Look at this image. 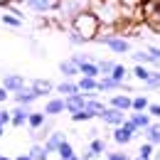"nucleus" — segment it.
Wrapping results in <instances>:
<instances>
[{
  "label": "nucleus",
  "instance_id": "nucleus-1",
  "mask_svg": "<svg viewBox=\"0 0 160 160\" xmlns=\"http://www.w3.org/2000/svg\"><path fill=\"white\" fill-rule=\"evenodd\" d=\"M72 30L81 32L89 42H94L96 35L101 32V20L96 18L94 10H84V12H79L77 18H72Z\"/></svg>",
  "mask_w": 160,
  "mask_h": 160
},
{
  "label": "nucleus",
  "instance_id": "nucleus-2",
  "mask_svg": "<svg viewBox=\"0 0 160 160\" xmlns=\"http://www.w3.org/2000/svg\"><path fill=\"white\" fill-rule=\"evenodd\" d=\"M99 44H103V47H108L113 54H131V49H133V44H131V40L126 37V35H116V32H106V35H96V40Z\"/></svg>",
  "mask_w": 160,
  "mask_h": 160
},
{
  "label": "nucleus",
  "instance_id": "nucleus-3",
  "mask_svg": "<svg viewBox=\"0 0 160 160\" xmlns=\"http://www.w3.org/2000/svg\"><path fill=\"white\" fill-rule=\"evenodd\" d=\"M136 136H143V131L131 118H126L121 126H113V131H111V138H113V143H118V145H128Z\"/></svg>",
  "mask_w": 160,
  "mask_h": 160
},
{
  "label": "nucleus",
  "instance_id": "nucleus-4",
  "mask_svg": "<svg viewBox=\"0 0 160 160\" xmlns=\"http://www.w3.org/2000/svg\"><path fill=\"white\" fill-rule=\"evenodd\" d=\"M89 5H91V0H57V12L72 20L79 12L89 10Z\"/></svg>",
  "mask_w": 160,
  "mask_h": 160
},
{
  "label": "nucleus",
  "instance_id": "nucleus-5",
  "mask_svg": "<svg viewBox=\"0 0 160 160\" xmlns=\"http://www.w3.org/2000/svg\"><path fill=\"white\" fill-rule=\"evenodd\" d=\"M99 91L101 94H113V91H133L126 81H118V79H113V77H99Z\"/></svg>",
  "mask_w": 160,
  "mask_h": 160
},
{
  "label": "nucleus",
  "instance_id": "nucleus-6",
  "mask_svg": "<svg viewBox=\"0 0 160 160\" xmlns=\"http://www.w3.org/2000/svg\"><path fill=\"white\" fill-rule=\"evenodd\" d=\"M10 2H18V5H25L27 10H35V12H52L57 10V0H10Z\"/></svg>",
  "mask_w": 160,
  "mask_h": 160
},
{
  "label": "nucleus",
  "instance_id": "nucleus-7",
  "mask_svg": "<svg viewBox=\"0 0 160 160\" xmlns=\"http://www.w3.org/2000/svg\"><path fill=\"white\" fill-rule=\"evenodd\" d=\"M99 118L103 121L106 126H111V128H113V126H121V123L128 118V116H126V111H121V108H113V106H108V103H106V108H103V111L99 113Z\"/></svg>",
  "mask_w": 160,
  "mask_h": 160
},
{
  "label": "nucleus",
  "instance_id": "nucleus-8",
  "mask_svg": "<svg viewBox=\"0 0 160 160\" xmlns=\"http://www.w3.org/2000/svg\"><path fill=\"white\" fill-rule=\"evenodd\" d=\"M143 15H145V20H148L150 27L160 30V0H145V5H143Z\"/></svg>",
  "mask_w": 160,
  "mask_h": 160
},
{
  "label": "nucleus",
  "instance_id": "nucleus-9",
  "mask_svg": "<svg viewBox=\"0 0 160 160\" xmlns=\"http://www.w3.org/2000/svg\"><path fill=\"white\" fill-rule=\"evenodd\" d=\"M30 111H32V106H27V103H15V106L10 108V113H12L10 126H15V128H25V126H27V116H30Z\"/></svg>",
  "mask_w": 160,
  "mask_h": 160
},
{
  "label": "nucleus",
  "instance_id": "nucleus-10",
  "mask_svg": "<svg viewBox=\"0 0 160 160\" xmlns=\"http://www.w3.org/2000/svg\"><path fill=\"white\" fill-rule=\"evenodd\" d=\"M77 84H79V91L86 96V99H91V96H99V79H94V77H84V74H79V79H77Z\"/></svg>",
  "mask_w": 160,
  "mask_h": 160
},
{
  "label": "nucleus",
  "instance_id": "nucleus-11",
  "mask_svg": "<svg viewBox=\"0 0 160 160\" xmlns=\"http://www.w3.org/2000/svg\"><path fill=\"white\" fill-rule=\"evenodd\" d=\"M10 94H15L18 89H22L25 84H27V79L22 77V74H15V72H5V77H2V81H0Z\"/></svg>",
  "mask_w": 160,
  "mask_h": 160
},
{
  "label": "nucleus",
  "instance_id": "nucleus-12",
  "mask_svg": "<svg viewBox=\"0 0 160 160\" xmlns=\"http://www.w3.org/2000/svg\"><path fill=\"white\" fill-rule=\"evenodd\" d=\"M30 86L37 91L40 99H49V96L54 94V86H57V84L49 81V79H32V81H30Z\"/></svg>",
  "mask_w": 160,
  "mask_h": 160
},
{
  "label": "nucleus",
  "instance_id": "nucleus-13",
  "mask_svg": "<svg viewBox=\"0 0 160 160\" xmlns=\"http://www.w3.org/2000/svg\"><path fill=\"white\" fill-rule=\"evenodd\" d=\"M12 99H15V103H27V106H32L40 96H37V91H35L30 84H25L22 89H18V91L12 94Z\"/></svg>",
  "mask_w": 160,
  "mask_h": 160
},
{
  "label": "nucleus",
  "instance_id": "nucleus-14",
  "mask_svg": "<svg viewBox=\"0 0 160 160\" xmlns=\"http://www.w3.org/2000/svg\"><path fill=\"white\" fill-rule=\"evenodd\" d=\"M86 106V96L84 94H72V96H64V111L72 116V113H77V111H81Z\"/></svg>",
  "mask_w": 160,
  "mask_h": 160
},
{
  "label": "nucleus",
  "instance_id": "nucleus-15",
  "mask_svg": "<svg viewBox=\"0 0 160 160\" xmlns=\"http://www.w3.org/2000/svg\"><path fill=\"white\" fill-rule=\"evenodd\" d=\"M47 116H59V113H64V96H49V99L44 101V108H42Z\"/></svg>",
  "mask_w": 160,
  "mask_h": 160
},
{
  "label": "nucleus",
  "instance_id": "nucleus-16",
  "mask_svg": "<svg viewBox=\"0 0 160 160\" xmlns=\"http://www.w3.org/2000/svg\"><path fill=\"white\" fill-rule=\"evenodd\" d=\"M131 59L136 64H148V67H160V59H155L148 49H131Z\"/></svg>",
  "mask_w": 160,
  "mask_h": 160
},
{
  "label": "nucleus",
  "instance_id": "nucleus-17",
  "mask_svg": "<svg viewBox=\"0 0 160 160\" xmlns=\"http://www.w3.org/2000/svg\"><path fill=\"white\" fill-rule=\"evenodd\" d=\"M59 74L64 79H77L79 77V64H74V59H62L59 62Z\"/></svg>",
  "mask_w": 160,
  "mask_h": 160
},
{
  "label": "nucleus",
  "instance_id": "nucleus-18",
  "mask_svg": "<svg viewBox=\"0 0 160 160\" xmlns=\"http://www.w3.org/2000/svg\"><path fill=\"white\" fill-rule=\"evenodd\" d=\"M54 91L59 96H72V94H79V84H77V79H62L54 86Z\"/></svg>",
  "mask_w": 160,
  "mask_h": 160
},
{
  "label": "nucleus",
  "instance_id": "nucleus-19",
  "mask_svg": "<svg viewBox=\"0 0 160 160\" xmlns=\"http://www.w3.org/2000/svg\"><path fill=\"white\" fill-rule=\"evenodd\" d=\"M62 140H67V136L62 133V131H52L47 138H44V148H47V153L52 155V153H57V148L62 145Z\"/></svg>",
  "mask_w": 160,
  "mask_h": 160
},
{
  "label": "nucleus",
  "instance_id": "nucleus-20",
  "mask_svg": "<svg viewBox=\"0 0 160 160\" xmlns=\"http://www.w3.org/2000/svg\"><path fill=\"white\" fill-rule=\"evenodd\" d=\"M131 103H133V96H128V94H111V99H108V106L121 108V111H131Z\"/></svg>",
  "mask_w": 160,
  "mask_h": 160
},
{
  "label": "nucleus",
  "instance_id": "nucleus-21",
  "mask_svg": "<svg viewBox=\"0 0 160 160\" xmlns=\"http://www.w3.org/2000/svg\"><path fill=\"white\" fill-rule=\"evenodd\" d=\"M143 138L160 148V121H155V123H150V126L143 128Z\"/></svg>",
  "mask_w": 160,
  "mask_h": 160
},
{
  "label": "nucleus",
  "instance_id": "nucleus-22",
  "mask_svg": "<svg viewBox=\"0 0 160 160\" xmlns=\"http://www.w3.org/2000/svg\"><path fill=\"white\" fill-rule=\"evenodd\" d=\"M79 74H84V77H94V79H99V77H101L99 62H96V59L81 62V64H79Z\"/></svg>",
  "mask_w": 160,
  "mask_h": 160
},
{
  "label": "nucleus",
  "instance_id": "nucleus-23",
  "mask_svg": "<svg viewBox=\"0 0 160 160\" xmlns=\"http://www.w3.org/2000/svg\"><path fill=\"white\" fill-rule=\"evenodd\" d=\"M128 118L133 121L140 131H143L145 126H150V123H153V116H150L148 111H131V116H128Z\"/></svg>",
  "mask_w": 160,
  "mask_h": 160
},
{
  "label": "nucleus",
  "instance_id": "nucleus-24",
  "mask_svg": "<svg viewBox=\"0 0 160 160\" xmlns=\"http://www.w3.org/2000/svg\"><path fill=\"white\" fill-rule=\"evenodd\" d=\"M32 160H47L49 158V153H47V148H44V143H37V140H32V145H30V150H27Z\"/></svg>",
  "mask_w": 160,
  "mask_h": 160
},
{
  "label": "nucleus",
  "instance_id": "nucleus-25",
  "mask_svg": "<svg viewBox=\"0 0 160 160\" xmlns=\"http://www.w3.org/2000/svg\"><path fill=\"white\" fill-rule=\"evenodd\" d=\"M44 121H47V113H44V111H30V116H27V128H42Z\"/></svg>",
  "mask_w": 160,
  "mask_h": 160
},
{
  "label": "nucleus",
  "instance_id": "nucleus-26",
  "mask_svg": "<svg viewBox=\"0 0 160 160\" xmlns=\"http://www.w3.org/2000/svg\"><path fill=\"white\" fill-rule=\"evenodd\" d=\"M0 22H2L5 27H12V30L22 27V18H18L15 12H0Z\"/></svg>",
  "mask_w": 160,
  "mask_h": 160
},
{
  "label": "nucleus",
  "instance_id": "nucleus-27",
  "mask_svg": "<svg viewBox=\"0 0 160 160\" xmlns=\"http://www.w3.org/2000/svg\"><path fill=\"white\" fill-rule=\"evenodd\" d=\"M131 74H133V79H138V81H148V77L153 74V69H150L148 64H136Z\"/></svg>",
  "mask_w": 160,
  "mask_h": 160
},
{
  "label": "nucleus",
  "instance_id": "nucleus-28",
  "mask_svg": "<svg viewBox=\"0 0 160 160\" xmlns=\"http://www.w3.org/2000/svg\"><path fill=\"white\" fill-rule=\"evenodd\" d=\"M84 108H89V111H91V113L99 118V113L103 111V108H106V103H103L99 96H91V99H86V106H84Z\"/></svg>",
  "mask_w": 160,
  "mask_h": 160
},
{
  "label": "nucleus",
  "instance_id": "nucleus-29",
  "mask_svg": "<svg viewBox=\"0 0 160 160\" xmlns=\"http://www.w3.org/2000/svg\"><path fill=\"white\" fill-rule=\"evenodd\" d=\"M148 106H150V99H148L145 94H138V96H133L131 111H148Z\"/></svg>",
  "mask_w": 160,
  "mask_h": 160
},
{
  "label": "nucleus",
  "instance_id": "nucleus-30",
  "mask_svg": "<svg viewBox=\"0 0 160 160\" xmlns=\"http://www.w3.org/2000/svg\"><path fill=\"white\" fill-rule=\"evenodd\" d=\"M89 150H91L96 158H99V155H103V153H106V140L99 138V136H96V138H91V143H89Z\"/></svg>",
  "mask_w": 160,
  "mask_h": 160
},
{
  "label": "nucleus",
  "instance_id": "nucleus-31",
  "mask_svg": "<svg viewBox=\"0 0 160 160\" xmlns=\"http://www.w3.org/2000/svg\"><path fill=\"white\" fill-rule=\"evenodd\" d=\"M67 40H69L72 47H81V44H86V42H89L81 32H77V30H69V32H67Z\"/></svg>",
  "mask_w": 160,
  "mask_h": 160
},
{
  "label": "nucleus",
  "instance_id": "nucleus-32",
  "mask_svg": "<svg viewBox=\"0 0 160 160\" xmlns=\"http://www.w3.org/2000/svg\"><path fill=\"white\" fill-rule=\"evenodd\" d=\"M96 116L89 111V108H81V111H77V113H72V123H86V121H94Z\"/></svg>",
  "mask_w": 160,
  "mask_h": 160
},
{
  "label": "nucleus",
  "instance_id": "nucleus-33",
  "mask_svg": "<svg viewBox=\"0 0 160 160\" xmlns=\"http://www.w3.org/2000/svg\"><path fill=\"white\" fill-rule=\"evenodd\" d=\"M155 148H158V145H153V143H148V140H145V143H143V145L138 148V158L153 160V153H155Z\"/></svg>",
  "mask_w": 160,
  "mask_h": 160
},
{
  "label": "nucleus",
  "instance_id": "nucleus-34",
  "mask_svg": "<svg viewBox=\"0 0 160 160\" xmlns=\"http://www.w3.org/2000/svg\"><path fill=\"white\" fill-rule=\"evenodd\" d=\"M77 150H74V145L69 143V140H62V145L57 148V155H59V160H64V158H69V155H74Z\"/></svg>",
  "mask_w": 160,
  "mask_h": 160
},
{
  "label": "nucleus",
  "instance_id": "nucleus-35",
  "mask_svg": "<svg viewBox=\"0 0 160 160\" xmlns=\"http://www.w3.org/2000/svg\"><path fill=\"white\" fill-rule=\"evenodd\" d=\"M128 74H131V72H128L121 62H116V67H113V72H111L108 77H113V79H118V81H126V79H128Z\"/></svg>",
  "mask_w": 160,
  "mask_h": 160
},
{
  "label": "nucleus",
  "instance_id": "nucleus-36",
  "mask_svg": "<svg viewBox=\"0 0 160 160\" xmlns=\"http://www.w3.org/2000/svg\"><path fill=\"white\" fill-rule=\"evenodd\" d=\"M143 84H145L148 91H158L160 89V72H153V74L148 77V81H143Z\"/></svg>",
  "mask_w": 160,
  "mask_h": 160
},
{
  "label": "nucleus",
  "instance_id": "nucleus-37",
  "mask_svg": "<svg viewBox=\"0 0 160 160\" xmlns=\"http://www.w3.org/2000/svg\"><path fill=\"white\" fill-rule=\"evenodd\" d=\"M96 62H99L101 77H108V74L113 72V67H116V62H113V59H96Z\"/></svg>",
  "mask_w": 160,
  "mask_h": 160
},
{
  "label": "nucleus",
  "instance_id": "nucleus-38",
  "mask_svg": "<svg viewBox=\"0 0 160 160\" xmlns=\"http://www.w3.org/2000/svg\"><path fill=\"white\" fill-rule=\"evenodd\" d=\"M103 155H106V160H133L126 150H106Z\"/></svg>",
  "mask_w": 160,
  "mask_h": 160
},
{
  "label": "nucleus",
  "instance_id": "nucleus-39",
  "mask_svg": "<svg viewBox=\"0 0 160 160\" xmlns=\"http://www.w3.org/2000/svg\"><path fill=\"white\" fill-rule=\"evenodd\" d=\"M72 59H74V64H81V62L94 59V57H91V54H86V52H74V54H72Z\"/></svg>",
  "mask_w": 160,
  "mask_h": 160
},
{
  "label": "nucleus",
  "instance_id": "nucleus-40",
  "mask_svg": "<svg viewBox=\"0 0 160 160\" xmlns=\"http://www.w3.org/2000/svg\"><path fill=\"white\" fill-rule=\"evenodd\" d=\"M10 121H12V113H10L8 108H2V103H0V123L10 126Z\"/></svg>",
  "mask_w": 160,
  "mask_h": 160
},
{
  "label": "nucleus",
  "instance_id": "nucleus-41",
  "mask_svg": "<svg viewBox=\"0 0 160 160\" xmlns=\"http://www.w3.org/2000/svg\"><path fill=\"white\" fill-rule=\"evenodd\" d=\"M148 113H150L153 118L160 121V103H150V106H148Z\"/></svg>",
  "mask_w": 160,
  "mask_h": 160
},
{
  "label": "nucleus",
  "instance_id": "nucleus-42",
  "mask_svg": "<svg viewBox=\"0 0 160 160\" xmlns=\"http://www.w3.org/2000/svg\"><path fill=\"white\" fill-rule=\"evenodd\" d=\"M8 96H10V91H8V89L0 84V103H5V101H8Z\"/></svg>",
  "mask_w": 160,
  "mask_h": 160
},
{
  "label": "nucleus",
  "instance_id": "nucleus-43",
  "mask_svg": "<svg viewBox=\"0 0 160 160\" xmlns=\"http://www.w3.org/2000/svg\"><path fill=\"white\" fill-rule=\"evenodd\" d=\"M148 52H150V54H153L155 59H160V47H155V44H150V47H148Z\"/></svg>",
  "mask_w": 160,
  "mask_h": 160
},
{
  "label": "nucleus",
  "instance_id": "nucleus-44",
  "mask_svg": "<svg viewBox=\"0 0 160 160\" xmlns=\"http://www.w3.org/2000/svg\"><path fill=\"white\" fill-rule=\"evenodd\" d=\"M96 158V155H94V153H91V150H89V148H86V150H84V153H81V160H94Z\"/></svg>",
  "mask_w": 160,
  "mask_h": 160
},
{
  "label": "nucleus",
  "instance_id": "nucleus-45",
  "mask_svg": "<svg viewBox=\"0 0 160 160\" xmlns=\"http://www.w3.org/2000/svg\"><path fill=\"white\" fill-rule=\"evenodd\" d=\"M12 160H32V155L30 153H22V155H18V158H12Z\"/></svg>",
  "mask_w": 160,
  "mask_h": 160
},
{
  "label": "nucleus",
  "instance_id": "nucleus-46",
  "mask_svg": "<svg viewBox=\"0 0 160 160\" xmlns=\"http://www.w3.org/2000/svg\"><path fill=\"white\" fill-rule=\"evenodd\" d=\"M64 160H81V155H77V153H74V155H69V158H64Z\"/></svg>",
  "mask_w": 160,
  "mask_h": 160
},
{
  "label": "nucleus",
  "instance_id": "nucleus-47",
  "mask_svg": "<svg viewBox=\"0 0 160 160\" xmlns=\"http://www.w3.org/2000/svg\"><path fill=\"white\" fill-rule=\"evenodd\" d=\"M153 160H160V150L155 148V153H153Z\"/></svg>",
  "mask_w": 160,
  "mask_h": 160
},
{
  "label": "nucleus",
  "instance_id": "nucleus-48",
  "mask_svg": "<svg viewBox=\"0 0 160 160\" xmlns=\"http://www.w3.org/2000/svg\"><path fill=\"white\" fill-rule=\"evenodd\" d=\"M5 136V123H0V138Z\"/></svg>",
  "mask_w": 160,
  "mask_h": 160
},
{
  "label": "nucleus",
  "instance_id": "nucleus-49",
  "mask_svg": "<svg viewBox=\"0 0 160 160\" xmlns=\"http://www.w3.org/2000/svg\"><path fill=\"white\" fill-rule=\"evenodd\" d=\"M0 160H12V158L10 155H0Z\"/></svg>",
  "mask_w": 160,
  "mask_h": 160
},
{
  "label": "nucleus",
  "instance_id": "nucleus-50",
  "mask_svg": "<svg viewBox=\"0 0 160 160\" xmlns=\"http://www.w3.org/2000/svg\"><path fill=\"white\" fill-rule=\"evenodd\" d=\"M0 5H10V0H0Z\"/></svg>",
  "mask_w": 160,
  "mask_h": 160
},
{
  "label": "nucleus",
  "instance_id": "nucleus-51",
  "mask_svg": "<svg viewBox=\"0 0 160 160\" xmlns=\"http://www.w3.org/2000/svg\"><path fill=\"white\" fill-rule=\"evenodd\" d=\"M133 160H145V158H133Z\"/></svg>",
  "mask_w": 160,
  "mask_h": 160
},
{
  "label": "nucleus",
  "instance_id": "nucleus-52",
  "mask_svg": "<svg viewBox=\"0 0 160 160\" xmlns=\"http://www.w3.org/2000/svg\"><path fill=\"white\" fill-rule=\"evenodd\" d=\"M158 32H160V30H158Z\"/></svg>",
  "mask_w": 160,
  "mask_h": 160
}]
</instances>
